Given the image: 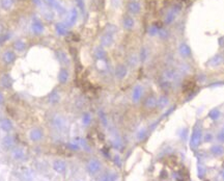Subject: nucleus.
<instances>
[{
	"label": "nucleus",
	"instance_id": "f257e3e1",
	"mask_svg": "<svg viewBox=\"0 0 224 181\" xmlns=\"http://www.w3.org/2000/svg\"><path fill=\"white\" fill-rule=\"evenodd\" d=\"M201 136H202V131L200 129V127L196 126L194 128L193 132H192V136H191V141H190V147L192 149H196L199 145L200 141H201Z\"/></svg>",
	"mask_w": 224,
	"mask_h": 181
},
{
	"label": "nucleus",
	"instance_id": "f03ea898",
	"mask_svg": "<svg viewBox=\"0 0 224 181\" xmlns=\"http://www.w3.org/2000/svg\"><path fill=\"white\" fill-rule=\"evenodd\" d=\"M143 86L140 85V84H136V85L133 88L132 90V95H131V99H132L133 103H138V102L141 101L143 97Z\"/></svg>",
	"mask_w": 224,
	"mask_h": 181
},
{
	"label": "nucleus",
	"instance_id": "7ed1b4c3",
	"mask_svg": "<svg viewBox=\"0 0 224 181\" xmlns=\"http://www.w3.org/2000/svg\"><path fill=\"white\" fill-rule=\"evenodd\" d=\"M28 136H29V139L33 143H37V141H40L43 139L44 137V132L41 128L39 127H33L29 130V133H28Z\"/></svg>",
	"mask_w": 224,
	"mask_h": 181
},
{
	"label": "nucleus",
	"instance_id": "20e7f679",
	"mask_svg": "<svg viewBox=\"0 0 224 181\" xmlns=\"http://www.w3.org/2000/svg\"><path fill=\"white\" fill-rule=\"evenodd\" d=\"M51 123L54 126L55 128L58 129V130H62V129L66 128V121L61 115H54L52 117V120H51Z\"/></svg>",
	"mask_w": 224,
	"mask_h": 181
},
{
	"label": "nucleus",
	"instance_id": "39448f33",
	"mask_svg": "<svg viewBox=\"0 0 224 181\" xmlns=\"http://www.w3.org/2000/svg\"><path fill=\"white\" fill-rule=\"evenodd\" d=\"M86 169H87L89 174L96 175L101 170V162L99 160H97V159H90L87 162V164H86Z\"/></svg>",
	"mask_w": 224,
	"mask_h": 181
},
{
	"label": "nucleus",
	"instance_id": "423d86ee",
	"mask_svg": "<svg viewBox=\"0 0 224 181\" xmlns=\"http://www.w3.org/2000/svg\"><path fill=\"white\" fill-rule=\"evenodd\" d=\"M78 20V11L76 9H72L70 11H68V16H66V22L64 24L66 25L68 27H71L73 25H75V23L77 22Z\"/></svg>",
	"mask_w": 224,
	"mask_h": 181
},
{
	"label": "nucleus",
	"instance_id": "0eeeda50",
	"mask_svg": "<svg viewBox=\"0 0 224 181\" xmlns=\"http://www.w3.org/2000/svg\"><path fill=\"white\" fill-rule=\"evenodd\" d=\"M114 75L117 79L121 80V79H125L128 75V67L123 64H119L116 66L114 70Z\"/></svg>",
	"mask_w": 224,
	"mask_h": 181
},
{
	"label": "nucleus",
	"instance_id": "6e6552de",
	"mask_svg": "<svg viewBox=\"0 0 224 181\" xmlns=\"http://www.w3.org/2000/svg\"><path fill=\"white\" fill-rule=\"evenodd\" d=\"M52 167H53V170L57 173V174H60V175L66 174V164L64 162L63 160H61V159H56V160L53 161V166Z\"/></svg>",
	"mask_w": 224,
	"mask_h": 181
},
{
	"label": "nucleus",
	"instance_id": "1a4fd4ad",
	"mask_svg": "<svg viewBox=\"0 0 224 181\" xmlns=\"http://www.w3.org/2000/svg\"><path fill=\"white\" fill-rule=\"evenodd\" d=\"M57 79L60 84L68 83V79H70V72H68V70L66 68V67H62V68L59 70L58 75H57Z\"/></svg>",
	"mask_w": 224,
	"mask_h": 181
},
{
	"label": "nucleus",
	"instance_id": "9d476101",
	"mask_svg": "<svg viewBox=\"0 0 224 181\" xmlns=\"http://www.w3.org/2000/svg\"><path fill=\"white\" fill-rule=\"evenodd\" d=\"M180 11V5H176V6H174L173 9L169 11V13L167 14L166 17H165V20H164L165 24H167V25L171 24V23L175 20L176 15H178Z\"/></svg>",
	"mask_w": 224,
	"mask_h": 181
},
{
	"label": "nucleus",
	"instance_id": "9b49d317",
	"mask_svg": "<svg viewBox=\"0 0 224 181\" xmlns=\"http://www.w3.org/2000/svg\"><path fill=\"white\" fill-rule=\"evenodd\" d=\"M45 30V27H44V24H43L41 21L39 20H35L31 23V31L33 32V34L35 35H40L44 32Z\"/></svg>",
	"mask_w": 224,
	"mask_h": 181
},
{
	"label": "nucleus",
	"instance_id": "f8f14e48",
	"mask_svg": "<svg viewBox=\"0 0 224 181\" xmlns=\"http://www.w3.org/2000/svg\"><path fill=\"white\" fill-rule=\"evenodd\" d=\"M1 57H2V60L5 65H11L16 60V53L11 50L4 51Z\"/></svg>",
	"mask_w": 224,
	"mask_h": 181
},
{
	"label": "nucleus",
	"instance_id": "ddd939ff",
	"mask_svg": "<svg viewBox=\"0 0 224 181\" xmlns=\"http://www.w3.org/2000/svg\"><path fill=\"white\" fill-rule=\"evenodd\" d=\"M114 42V38L113 34L108 32H104L103 35L101 37V45L103 47H110Z\"/></svg>",
	"mask_w": 224,
	"mask_h": 181
},
{
	"label": "nucleus",
	"instance_id": "4468645a",
	"mask_svg": "<svg viewBox=\"0 0 224 181\" xmlns=\"http://www.w3.org/2000/svg\"><path fill=\"white\" fill-rule=\"evenodd\" d=\"M25 156H26V154H25V151L23 148L15 147L14 149H11V157L15 160H22Z\"/></svg>",
	"mask_w": 224,
	"mask_h": 181
},
{
	"label": "nucleus",
	"instance_id": "2eb2a0df",
	"mask_svg": "<svg viewBox=\"0 0 224 181\" xmlns=\"http://www.w3.org/2000/svg\"><path fill=\"white\" fill-rule=\"evenodd\" d=\"M128 11H129L130 14H132V15H136V14H138L139 11H141L140 3H139L138 1H135V0L130 1V2L128 3Z\"/></svg>",
	"mask_w": 224,
	"mask_h": 181
},
{
	"label": "nucleus",
	"instance_id": "dca6fc26",
	"mask_svg": "<svg viewBox=\"0 0 224 181\" xmlns=\"http://www.w3.org/2000/svg\"><path fill=\"white\" fill-rule=\"evenodd\" d=\"M0 128L2 129L3 131H5V132H9V131H11L14 128L13 122L9 119H6V118L2 119L0 121Z\"/></svg>",
	"mask_w": 224,
	"mask_h": 181
},
{
	"label": "nucleus",
	"instance_id": "f3484780",
	"mask_svg": "<svg viewBox=\"0 0 224 181\" xmlns=\"http://www.w3.org/2000/svg\"><path fill=\"white\" fill-rule=\"evenodd\" d=\"M0 84H1L2 88H9L13 85V79H11V77L9 74H3V75L0 77Z\"/></svg>",
	"mask_w": 224,
	"mask_h": 181
},
{
	"label": "nucleus",
	"instance_id": "a211bd4d",
	"mask_svg": "<svg viewBox=\"0 0 224 181\" xmlns=\"http://www.w3.org/2000/svg\"><path fill=\"white\" fill-rule=\"evenodd\" d=\"M157 98L154 95H151L145 99L144 101V106L147 109H153V108L157 107Z\"/></svg>",
	"mask_w": 224,
	"mask_h": 181
},
{
	"label": "nucleus",
	"instance_id": "6ab92c4d",
	"mask_svg": "<svg viewBox=\"0 0 224 181\" xmlns=\"http://www.w3.org/2000/svg\"><path fill=\"white\" fill-rule=\"evenodd\" d=\"M13 47L15 49V51H17V52H23V51L26 50L27 44L23 40H17L13 43Z\"/></svg>",
	"mask_w": 224,
	"mask_h": 181
},
{
	"label": "nucleus",
	"instance_id": "aec40b11",
	"mask_svg": "<svg viewBox=\"0 0 224 181\" xmlns=\"http://www.w3.org/2000/svg\"><path fill=\"white\" fill-rule=\"evenodd\" d=\"M93 55L97 58L98 60H106V56H107V53H106L105 49L103 47H97L93 51Z\"/></svg>",
	"mask_w": 224,
	"mask_h": 181
},
{
	"label": "nucleus",
	"instance_id": "412c9836",
	"mask_svg": "<svg viewBox=\"0 0 224 181\" xmlns=\"http://www.w3.org/2000/svg\"><path fill=\"white\" fill-rule=\"evenodd\" d=\"M57 58L64 67L70 65V57H68V55L64 51H61V50L57 51Z\"/></svg>",
	"mask_w": 224,
	"mask_h": 181
},
{
	"label": "nucleus",
	"instance_id": "4be33fe9",
	"mask_svg": "<svg viewBox=\"0 0 224 181\" xmlns=\"http://www.w3.org/2000/svg\"><path fill=\"white\" fill-rule=\"evenodd\" d=\"M123 27H125L126 29L131 30V29H132L133 27H134V25H135L134 19H133L131 16H125V18H123Z\"/></svg>",
	"mask_w": 224,
	"mask_h": 181
},
{
	"label": "nucleus",
	"instance_id": "5701e85b",
	"mask_svg": "<svg viewBox=\"0 0 224 181\" xmlns=\"http://www.w3.org/2000/svg\"><path fill=\"white\" fill-rule=\"evenodd\" d=\"M168 104H169V100H168V97L165 95L160 96L158 98V100H157V107L161 108V109L166 108L168 106Z\"/></svg>",
	"mask_w": 224,
	"mask_h": 181
},
{
	"label": "nucleus",
	"instance_id": "b1692460",
	"mask_svg": "<svg viewBox=\"0 0 224 181\" xmlns=\"http://www.w3.org/2000/svg\"><path fill=\"white\" fill-rule=\"evenodd\" d=\"M68 28L64 23H56L55 24V31L59 35H66L68 34Z\"/></svg>",
	"mask_w": 224,
	"mask_h": 181
},
{
	"label": "nucleus",
	"instance_id": "393cba45",
	"mask_svg": "<svg viewBox=\"0 0 224 181\" xmlns=\"http://www.w3.org/2000/svg\"><path fill=\"white\" fill-rule=\"evenodd\" d=\"M178 51H180V53L182 54L184 57H189L190 55H191V49H190V47L188 46L187 44H185V43H183V44L180 45V48H178Z\"/></svg>",
	"mask_w": 224,
	"mask_h": 181
},
{
	"label": "nucleus",
	"instance_id": "a878e982",
	"mask_svg": "<svg viewBox=\"0 0 224 181\" xmlns=\"http://www.w3.org/2000/svg\"><path fill=\"white\" fill-rule=\"evenodd\" d=\"M3 146L7 149H11V150L15 148V141H14V137L9 136V135H7L6 137H4V139H3Z\"/></svg>",
	"mask_w": 224,
	"mask_h": 181
},
{
	"label": "nucleus",
	"instance_id": "bb28decb",
	"mask_svg": "<svg viewBox=\"0 0 224 181\" xmlns=\"http://www.w3.org/2000/svg\"><path fill=\"white\" fill-rule=\"evenodd\" d=\"M116 178L117 176L114 173H107V174H104L103 176L101 177L100 181H115Z\"/></svg>",
	"mask_w": 224,
	"mask_h": 181
},
{
	"label": "nucleus",
	"instance_id": "cd10ccee",
	"mask_svg": "<svg viewBox=\"0 0 224 181\" xmlns=\"http://www.w3.org/2000/svg\"><path fill=\"white\" fill-rule=\"evenodd\" d=\"M163 76H164V78L167 80V81H169V80L175 79L176 76H178V74H176L173 70H167L166 72L163 74Z\"/></svg>",
	"mask_w": 224,
	"mask_h": 181
},
{
	"label": "nucleus",
	"instance_id": "c85d7f7f",
	"mask_svg": "<svg viewBox=\"0 0 224 181\" xmlns=\"http://www.w3.org/2000/svg\"><path fill=\"white\" fill-rule=\"evenodd\" d=\"M222 60H223V57H222L221 55H216L214 56L212 60H210L209 64L211 65L212 67H216V66H219L222 62Z\"/></svg>",
	"mask_w": 224,
	"mask_h": 181
},
{
	"label": "nucleus",
	"instance_id": "c756f323",
	"mask_svg": "<svg viewBox=\"0 0 224 181\" xmlns=\"http://www.w3.org/2000/svg\"><path fill=\"white\" fill-rule=\"evenodd\" d=\"M139 62V57L136 55H131L129 57V60H128V65H129L130 67H132V68H135V67L138 65Z\"/></svg>",
	"mask_w": 224,
	"mask_h": 181
},
{
	"label": "nucleus",
	"instance_id": "7c9ffc66",
	"mask_svg": "<svg viewBox=\"0 0 224 181\" xmlns=\"http://www.w3.org/2000/svg\"><path fill=\"white\" fill-rule=\"evenodd\" d=\"M161 29V26H158L157 25V23H155V24L151 25L148 28V34L149 35H156L159 33V30Z\"/></svg>",
	"mask_w": 224,
	"mask_h": 181
},
{
	"label": "nucleus",
	"instance_id": "2f4dec72",
	"mask_svg": "<svg viewBox=\"0 0 224 181\" xmlns=\"http://www.w3.org/2000/svg\"><path fill=\"white\" fill-rule=\"evenodd\" d=\"M82 123H83L84 126H87L90 124V122H91V115H90L89 113H84L83 115H82Z\"/></svg>",
	"mask_w": 224,
	"mask_h": 181
},
{
	"label": "nucleus",
	"instance_id": "473e14b6",
	"mask_svg": "<svg viewBox=\"0 0 224 181\" xmlns=\"http://www.w3.org/2000/svg\"><path fill=\"white\" fill-rule=\"evenodd\" d=\"M49 101H50L51 103H53V104L58 103V102L60 101V96H59V94H58L57 92H53V93L50 95V99H49Z\"/></svg>",
	"mask_w": 224,
	"mask_h": 181
},
{
	"label": "nucleus",
	"instance_id": "72a5a7b5",
	"mask_svg": "<svg viewBox=\"0 0 224 181\" xmlns=\"http://www.w3.org/2000/svg\"><path fill=\"white\" fill-rule=\"evenodd\" d=\"M211 152L213 153L214 155H221L224 153V149L222 146H214L212 147Z\"/></svg>",
	"mask_w": 224,
	"mask_h": 181
},
{
	"label": "nucleus",
	"instance_id": "f704fd0d",
	"mask_svg": "<svg viewBox=\"0 0 224 181\" xmlns=\"http://www.w3.org/2000/svg\"><path fill=\"white\" fill-rule=\"evenodd\" d=\"M148 57V50L146 48H142L140 51V54H139V60L141 62H145Z\"/></svg>",
	"mask_w": 224,
	"mask_h": 181
},
{
	"label": "nucleus",
	"instance_id": "c9c22d12",
	"mask_svg": "<svg viewBox=\"0 0 224 181\" xmlns=\"http://www.w3.org/2000/svg\"><path fill=\"white\" fill-rule=\"evenodd\" d=\"M194 86H195L194 81H186L183 84V88L185 90V92H190V90H193Z\"/></svg>",
	"mask_w": 224,
	"mask_h": 181
},
{
	"label": "nucleus",
	"instance_id": "e433bc0d",
	"mask_svg": "<svg viewBox=\"0 0 224 181\" xmlns=\"http://www.w3.org/2000/svg\"><path fill=\"white\" fill-rule=\"evenodd\" d=\"M209 116H210V118H211V119H213V120H217L218 118L220 117V111H218L217 108H215V109H212V111H210Z\"/></svg>",
	"mask_w": 224,
	"mask_h": 181
},
{
	"label": "nucleus",
	"instance_id": "4c0bfd02",
	"mask_svg": "<svg viewBox=\"0 0 224 181\" xmlns=\"http://www.w3.org/2000/svg\"><path fill=\"white\" fill-rule=\"evenodd\" d=\"M11 4H13L11 0H1V6L4 9H9L11 7Z\"/></svg>",
	"mask_w": 224,
	"mask_h": 181
},
{
	"label": "nucleus",
	"instance_id": "58836bf2",
	"mask_svg": "<svg viewBox=\"0 0 224 181\" xmlns=\"http://www.w3.org/2000/svg\"><path fill=\"white\" fill-rule=\"evenodd\" d=\"M105 32H108V33H111V34H114L116 32V27L114 25L112 24H108L105 28Z\"/></svg>",
	"mask_w": 224,
	"mask_h": 181
},
{
	"label": "nucleus",
	"instance_id": "ea45409f",
	"mask_svg": "<svg viewBox=\"0 0 224 181\" xmlns=\"http://www.w3.org/2000/svg\"><path fill=\"white\" fill-rule=\"evenodd\" d=\"M145 136H146V130H145V129H141V130H139L138 133H137V139H138L139 141L144 139Z\"/></svg>",
	"mask_w": 224,
	"mask_h": 181
},
{
	"label": "nucleus",
	"instance_id": "a19ab883",
	"mask_svg": "<svg viewBox=\"0 0 224 181\" xmlns=\"http://www.w3.org/2000/svg\"><path fill=\"white\" fill-rule=\"evenodd\" d=\"M159 37H160L161 39H166L167 37H168V31H166L165 29L161 28L160 30H159Z\"/></svg>",
	"mask_w": 224,
	"mask_h": 181
},
{
	"label": "nucleus",
	"instance_id": "79ce46f5",
	"mask_svg": "<svg viewBox=\"0 0 224 181\" xmlns=\"http://www.w3.org/2000/svg\"><path fill=\"white\" fill-rule=\"evenodd\" d=\"M76 2H77L79 9H81L82 11H84V2H83V0H76Z\"/></svg>",
	"mask_w": 224,
	"mask_h": 181
},
{
	"label": "nucleus",
	"instance_id": "37998d69",
	"mask_svg": "<svg viewBox=\"0 0 224 181\" xmlns=\"http://www.w3.org/2000/svg\"><path fill=\"white\" fill-rule=\"evenodd\" d=\"M100 119L102 120V122H103V123H104V125H107V119H106L105 113H100Z\"/></svg>",
	"mask_w": 224,
	"mask_h": 181
},
{
	"label": "nucleus",
	"instance_id": "c03bdc74",
	"mask_svg": "<svg viewBox=\"0 0 224 181\" xmlns=\"http://www.w3.org/2000/svg\"><path fill=\"white\" fill-rule=\"evenodd\" d=\"M218 139H219L220 141H224V129L219 133V135H218Z\"/></svg>",
	"mask_w": 224,
	"mask_h": 181
},
{
	"label": "nucleus",
	"instance_id": "a18cd8bd",
	"mask_svg": "<svg viewBox=\"0 0 224 181\" xmlns=\"http://www.w3.org/2000/svg\"><path fill=\"white\" fill-rule=\"evenodd\" d=\"M212 139V135H211V134H210V135L208 134L207 136H205V141H209V139Z\"/></svg>",
	"mask_w": 224,
	"mask_h": 181
},
{
	"label": "nucleus",
	"instance_id": "49530a36",
	"mask_svg": "<svg viewBox=\"0 0 224 181\" xmlns=\"http://www.w3.org/2000/svg\"><path fill=\"white\" fill-rule=\"evenodd\" d=\"M2 102H3V96H2V94L0 93V104L2 103Z\"/></svg>",
	"mask_w": 224,
	"mask_h": 181
},
{
	"label": "nucleus",
	"instance_id": "de8ad7c7",
	"mask_svg": "<svg viewBox=\"0 0 224 181\" xmlns=\"http://www.w3.org/2000/svg\"><path fill=\"white\" fill-rule=\"evenodd\" d=\"M77 181H81V180H77Z\"/></svg>",
	"mask_w": 224,
	"mask_h": 181
},
{
	"label": "nucleus",
	"instance_id": "09e8293b",
	"mask_svg": "<svg viewBox=\"0 0 224 181\" xmlns=\"http://www.w3.org/2000/svg\"><path fill=\"white\" fill-rule=\"evenodd\" d=\"M223 176H224V175H223Z\"/></svg>",
	"mask_w": 224,
	"mask_h": 181
}]
</instances>
